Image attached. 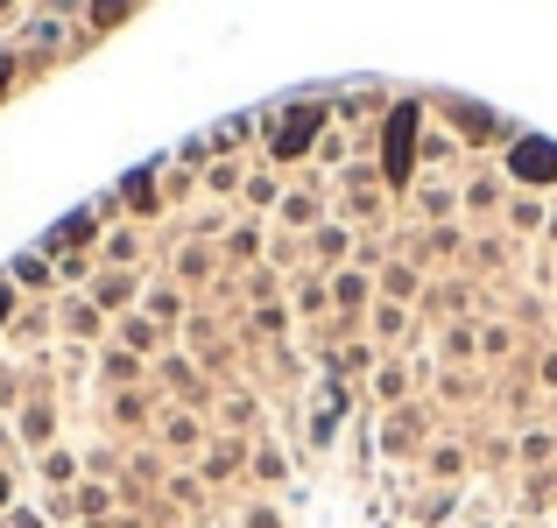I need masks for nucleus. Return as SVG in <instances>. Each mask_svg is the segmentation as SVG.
<instances>
[{"mask_svg":"<svg viewBox=\"0 0 557 528\" xmlns=\"http://www.w3.org/2000/svg\"><path fill=\"white\" fill-rule=\"evenodd\" d=\"M516 169H522V176H544V169H557V149H544V141H522Z\"/></svg>","mask_w":557,"mask_h":528,"instance_id":"f257e3e1","label":"nucleus"},{"mask_svg":"<svg viewBox=\"0 0 557 528\" xmlns=\"http://www.w3.org/2000/svg\"><path fill=\"white\" fill-rule=\"evenodd\" d=\"M0 78H8V64H0Z\"/></svg>","mask_w":557,"mask_h":528,"instance_id":"f03ea898","label":"nucleus"}]
</instances>
